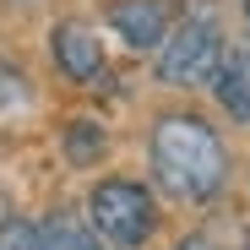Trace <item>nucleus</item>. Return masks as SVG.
<instances>
[{"label":"nucleus","mask_w":250,"mask_h":250,"mask_svg":"<svg viewBox=\"0 0 250 250\" xmlns=\"http://www.w3.org/2000/svg\"><path fill=\"white\" fill-rule=\"evenodd\" d=\"M87 212H93V229L114 245H142L152 234V196L136 185V180H104L87 201Z\"/></svg>","instance_id":"3"},{"label":"nucleus","mask_w":250,"mask_h":250,"mask_svg":"<svg viewBox=\"0 0 250 250\" xmlns=\"http://www.w3.org/2000/svg\"><path fill=\"white\" fill-rule=\"evenodd\" d=\"M223 60V33L212 17H185L169 38L158 44V82H169V87H196L218 71Z\"/></svg>","instance_id":"2"},{"label":"nucleus","mask_w":250,"mask_h":250,"mask_svg":"<svg viewBox=\"0 0 250 250\" xmlns=\"http://www.w3.org/2000/svg\"><path fill=\"white\" fill-rule=\"evenodd\" d=\"M27 245H33V229H27V223H17V229L0 234V250H27Z\"/></svg>","instance_id":"10"},{"label":"nucleus","mask_w":250,"mask_h":250,"mask_svg":"<svg viewBox=\"0 0 250 250\" xmlns=\"http://www.w3.org/2000/svg\"><path fill=\"white\" fill-rule=\"evenodd\" d=\"M17 104H27V82H22V71L0 60V109H17Z\"/></svg>","instance_id":"9"},{"label":"nucleus","mask_w":250,"mask_h":250,"mask_svg":"<svg viewBox=\"0 0 250 250\" xmlns=\"http://www.w3.org/2000/svg\"><path fill=\"white\" fill-rule=\"evenodd\" d=\"M55 60L71 82H98L104 76V44L82 27V22H60L55 27Z\"/></svg>","instance_id":"5"},{"label":"nucleus","mask_w":250,"mask_h":250,"mask_svg":"<svg viewBox=\"0 0 250 250\" xmlns=\"http://www.w3.org/2000/svg\"><path fill=\"white\" fill-rule=\"evenodd\" d=\"M169 6L163 0H114L109 6V27L125 38L131 49H158L169 38Z\"/></svg>","instance_id":"4"},{"label":"nucleus","mask_w":250,"mask_h":250,"mask_svg":"<svg viewBox=\"0 0 250 250\" xmlns=\"http://www.w3.org/2000/svg\"><path fill=\"white\" fill-rule=\"evenodd\" d=\"M245 250H250V239H245Z\"/></svg>","instance_id":"12"},{"label":"nucleus","mask_w":250,"mask_h":250,"mask_svg":"<svg viewBox=\"0 0 250 250\" xmlns=\"http://www.w3.org/2000/svg\"><path fill=\"white\" fill-rule=\"evenodd\" d=\"M152 163L158 180L185 201H207L223 185V142L190 114H169L152 131Z\"/></svg>","instance_id":"1"},{"label":"nucleus","mask_w":250,"mask_h":250,"mask_svg":"<svg viewBox=\"0 0 250 250\" xmlns=\"http://www.w3.org/2000/svg\"><path fill=\"white\" fill-rule=\"evenodd\" d=\"M65 152H71V163H93V158L104 152V125L76 120L71 131H65Z\"/></svg>","instance_id":"8"},{"label":"nucleus","mask_w":250,"mask_h":250,"mask_svg":"<svg viewBox=\"0 0 250 250\" xmlns=\"http://www.w3.org/2000/svg\"><path fill=\"white\" fill-rule=\"evenodd\" d=\"M212 87H218V104H223L234 120L250 125V55H229V60H218Z\"/></svg>","instance_id":"6"},{"label":"nucleus","mask_w":250,"mask_h":250,"mask_svg":"<svg viewBox=\"0 0 250 250\" xmlns=\"http://www.w3.org/2000/svg\"><path fill=\"white\" fill-rule=\"evenodd\" d=\"M27 250H98L87 234H82L71 218H55V223H44V229H33V245Z\"/></svg>","instance_id":"7"},{"label":"nucleus","mask_w":250,"mask_h":250,"mask_svg":"<svg viewBox=\"0 0 250 250\" xmlns=\"http://www.w3.org/2000/svg\"><path fill=\"white\" fill-rule=\"evenodd\" d=\"M180 250H212V239H201V234H196V239H185Z\"/></svg>","instance_id":"11"}]
</instances>
